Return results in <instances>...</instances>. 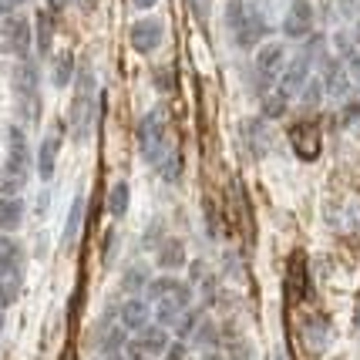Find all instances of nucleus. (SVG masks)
I'll use <instances>...</instances> for the list:
<instances>
[{"label": "nucleus", "instance_id": "1", "mask_svg": "<svg viewBox=\"0 0 360 360\" xmlns=\"http://www.w3.org/2000/svg\"><path fill=\"white\" fill-rule=\"evenodd\" d=\"M148 300H152V307H155V314H158V327L169 330L172 323H179L182 314L188 310L192 286L172 280V276H162V280L148 283Z\"/></svg>", "mask_w": 360, "mask_h": 360}, {"label": "nucleus", "instance_id": "2", "mask_svg": "<svg viewBox=\"0 0 360 360\" xmlns=\"http://www.w3.org/2000/svg\"><path fill=\"white\" fill-rule=\"evenodd\" d=\"M24 182H27V141H24L20 128H11V152H7V162L0 169V192L14 199L24 188Z\"/></svg>", "mask_w": 360, "mask_h": 360}, {"label": "nucleus", "instance_id": "3", "mask_svg": "<svg viewBox=\"0 0 360 360\" xmlns=\"http://www.w3.org/2000/svg\"><path fill=\"white\" fill-rule=\"evenodd\" d=\"M226 20H229V31H233V37H236V44L239 47L259 44V41H263V34H266V24H263V17L256 14V7L239 4V0L229 4Z\"/></svg>", "mask_w": 360, "mask_h": 360}, {"label": "nucleus", "instance_id": "4", "mask_svg": "<svg viewBox=\"0 0 360 360\" xmlns=\"http://www.w3.org/2000/svg\"><path fill=\"white\" fill-rule=\"evenodd\" d=\"M14 94H17V108L24 115V122H37L41 94H37V68L31 61H20L14 68Z\"/></svg>", "mask_w": 360, "mask_h": 360}, {"label": "nucleus", "instance_id": "5", "mask_svg": "<svg viewBox=\"0 0 360 360\" xmlns=\"http://www.w3.org/2000/svg\"><path fill=\"white\" fill-rule=\"evenodd\" d=\"M169 347H172L169 330L165 327H145V330H139V337L125 347V354L135 360H162L169 354Z\"/></svg>", "mask_w": 360, "mask_h": 360}, {"label": "nucleus", "instance_id": "6", "mask_svg": "<svg viewBox=\"0 0 360 360\" xmlns=\"http://www.w3.org/2000/svg\"><path fill=\"white\" fill-rule=\"evenodd\" d=\"M139 145H141V155L148 158V162H158L162 148H165V122H162V115H158V111H148V115L141 118Z\"/></svg>", "mask_w": 360, "mask_h": 360}, {"label": "nucleus", "instance_id": "7", "mask_svg": "<svg viewBox=\"0 0 360 360\" xmlns=\"http://www.w3.org/2000/svg\"><path fill=\"white\" fill-rule=\"evenodd\" d=\"M31 47V31H27V20L24 17L11 14L0 24V51H11L17 58H24Z\"/></svg>", "mask_w": 360, "mask_h": 360}, {"label": "nucleus", "instance_id": "8", "mask_svg": "<svg viewBox=\"0 0 360 360\" xmlns=\"http://www.w3.org/2000/svg\"><path fill=\"white\" fill-rule=\"evenodd\" d=\"M290 141H293V148H297V155L303 162H314L320 155L323 135H320V125H314V122H297L290 128Z\"/></svg>", "mask_w": 360, "mask_h": 360}, {"label": "nucleus", "instance_id": "9", "mask_svg": "<svg viewBox=\"0 0 360 360\" xmlns=\"http://www.w3.org/2000/svg\"><path fill=\"white\" fill-rule=\"evenodd\" d=\"M71 135L78 141H84L91 135L94 125V94H75V105H71Z\"/></svg>", "mask_w": 360, "mask_h": 360}, {"label": "nucleus", "instance_id": "10", "mask_svg": "<svg viewBox=\"0 0 360 360\" xmlns=\"http://www.w3.org/2000/svg\"><path fill=\"white\" fill-rule=\"evenodd\" d=\"M310 27H314V7L307 0H293L286 11V20H283V34L297 41V37H307Z\"/></svg>", "mask_w": 360, "mask_h": 360}, {"label": "nucleus", "instance_id": "11", "mask_svg": "<svg viewBox=\"0 0 360 360\" xmlns=\"http://www.w3.org/2000/svg\"><path fill=\"white\" fill-rule=\"evenodd\" d=\"M300 333H303V344L310 347L314 354H320V350L330 344V320L323 314H310L307 320H303Z\"/></svg>", "mask_w": 360, "mask_h": 360}, {"label": "nucleus", "instance_id": "12", "mask_svg": "<svg viewBox=\"0 0 360 360\" xmlns=\"http://www.w3.org/2000/svg\"><path fill=\"white\" fill-rule=\"evenodd\" d=\"M158 44H162V24L158 20H139V24H131V47L135 51L148 54Z\"/></svg>", "mask_w": 360, "mask_h": 360}, {"label": "nucleus", "instance_id": "13", "mask_svg": "<svg viewBox=\"0 0 360 360\" xmlns=\"http://www.w3.org/2000/svg\"><path fill=\"white\" fill-rule=\"evenodd\" d=\"M286 286H290L293 300H303L307 293H310V280H307V259H303V252H293V256H290V266H286Z\"/></svg>", "mask_w": 360, "mask_h": 360}, {"label": "nucleus", "instance_id": "14", "mask_svg": "<svg viewBox=\"0 0 360 360\" xmlns=\"http://www.w3.org/2000/svg\"><path fill=\"white\" fill-rule=\"evenodd\" d=\"M58 148H61V131H51L44 139V145H41V155H37V172H41V179H51V175H54Z\"/></svg>", "mask_w": 360, "mask_h": 360}, {"label": "nucleus", "instance_id": "15", "mask_svg": "<svg viewBox=\"0 0 360 360\" xmlns=\"http://www.w3.org/2000/svg\"><path fill=\"white\" fill-rule=\"evenodd\" d=\"M148 327V307L141 303V300H128L125 307H122V330H145Z\"/></svg>", "mask_w": 360, "mask_h": 360}, {"label": "nucleus", "instance_id": "16", "mask_svg": "<svg viewBox=\"0 0 360 360\" xmlns=\"http://www.w3.org/2000/svg\"><path fill=\"white\" fill-rule=\"evenodd\" d=\"M158 172H162L165 182H179V175H182V155H179V148H175L172 141L158 155Z\"/></svg>", "mask_w": 360, "mask_h": 360}, {"label": "nucleus", "instance_id": "17", "mask_svg": "<svg viewBox=\"0 0 360 360\" xmlns=\"http://www.w3.org/2000/svg\"><path fill=\"white\" fill-rule=\"evenodd\" d=\"M158 266H165V269L186 266V246H182L179 239H169V243H162V246H158Z\"/></svg>", "mask_w": 360, "mask_h": 360}, {"label": "nucleus", "instance_id": "18", "mask_svg": "<svg viewBox=\"0 0 360 360\" xmlns=\"http://www.w3.org/2000/svg\"><path fill=\"white\" fill-rule=\"evenodd\" d=\"M243 131H246V141H250L252 155H266L269 152V135H266V128H263V122L250 118V122L243 125Z\"/></svg>", "mask_w": 360, "mask_h": 360}, {"label": "nucleus", "instance_id": "19", "mask_svg": "<svg viewBox=\"0 0 360 360\" xmlns=\"http://www.w3.org/2000/svg\"><path fill=\"white\" fill-rule=\"evenodd\" d=\"M283 64V47L280 44H266L259 51V58H256V71L259 75H276Z\"/></svg>", "mask_w": 360, "mask_h": 360}, {"label": "nucleus", "instance_id": "20", "mask_svg": "<svg viewBox=\"0 0 360 360\" xmlns=\"http://www.w3.org/2000/svg\"><path fill=\"white\" fill-rule=\"evenodd\" d=\"M20 216H24V205L11 195H0V229H17Z\"/></svg>", "mask_w": 360, "mask_h": 360}, {"label": "nucleus", "instance_id": "21", "mask_svg": "<svg viewBox=\"0 0 360 360\" xmlns=\"http://www.w3.org/2000/svg\"><path fill=\"white\" fill-rule=\"evenodd\" d=\"M327 91L333 94V98H347V94H350V78H347V68H340V64H330Z\"/></svg>", "mask_w": 360, "mask_h": 360}, {"label": "nucleus", "instance_id": "22", "mask_svg": "<svg viewBox=\"0 0 360 360\" xmlns=\"http://www.w3.org/2000/svg\"><path fill=\"white\" fill-rule=\"evenodd\" d=\"M51 41H54V14L41 11L37 14V47H41V54L51 51Z\"/></svg>", "mask_w": 360, "mask_h": 360}, {"label": "nucleus", "instance_id": "23", "mask_svg": "<svg viewBox=\"0 0 360 360\" xmlns=\"http://www.w3.org/2000/svg\"><path fill=\"white\" fill-rule=\"evenodd\" d=\"M71 75H75V54L61 51V54L54 58V84H58V88H64V84L71 81Z\"/></svg>", "mask_w": 360, "mask_h": 360}, {"label": "nucleus", "instance_id": "24", "mask_svg": "<svg viewBox=\"0 0 360 360\" xmlns=\"http://www.w3.org/2000/svg\"><path fill=\"white\" fill-rule=\"evenodd\" d=\"M307 81V61H297L286 75H283V94H290V91H300V84Z\"/></svg>", "mask_w": 360, "mask_h": 360}, {"label": "nucleus", "instance_id": "25", "mask_svg": "<svg viewBox=\"0 0 360 360\" xmlns=\"http://www.w3.org/2000/svg\"><path fill=\"white\" fill-rule=\"evenodd\" d=\"M81 219H84V199H75L71 216H68V229H64V243H75V236L81 229Z\"/></svg>", "mask_w": 360, "mask_h": 360}, {"label": "nucleus", "instance_id": "26", "mask_svg": "<svg viewBox=\"0 0 360 360\" xmlns=\"http://www.w3.org/2000/svg\"><path fill=\"white\" fill-rule=\"evenodd\" d=\"M108 209H111V216H125V209H128V186L125 182H118V186L111 188Z\"/></svg>", "mask_w": 360, "mask_h": 360}, {"label": "nucleus", "instance_id": "27", "mask_svg": "<svg viewBox=\"0 0 360 360\" xmlns=\"http://www.w3.org/2000/svg\"><path fill=\"white\" fill-rule=\"evenodd\" d=\"M263 111H266V118H280L283 111H286V94H283V91L266 94V101H263Z\"/></svg>", "mask_w": 360, "mask_h": 360}, {"label": "nucleus", "instance_id": "28", "mask_svg": "<svg viewBox=\"0 0 360 360\" xmlns=\"http://www.w3.org/2000/svg\"><path fill=\"white\" fill-rule=\"evenodd\" d=\"M139 286H145V269L135 266V269H128L125 273V290L131 293V290H139Z\"/></svg>", "mask_w": 360, "mask_h": 360}, {"label": "nucleus", "instance_id": "29", "mask_svg": "<svg viewBox=\"0 0 360 360\" xmlns=\"http://www.w3.org/2000/svg\"><path fill=\"white\" fill-rule=\"evenodd\" d=\"M320 94H323V84H320V81H310V84H307V98H303V105H307V108H314L316 101H320Z\"/></svg>", "mask_w": 360, "mask_h": 360}, {"label": "nucleus", "instance_id": "30", "mask_svg": "<svg viewBox=\"0 0 360 360\" xmlns=\"http://www.w3.org/2000/svg\"><path fill=\"white\" fill-rule=\"evenodd\" d=\"M122 344H125V333H122V330H111V333H108V340H101V347H105L108 354H111V350H118Z\"/></svg>", "mask_w": 360, "mask_h": 360}, {"label": "nucleus", "instance_id": "31", "mask_svg": "<svg viewBox=\"0 0 360 360\" xmlns=\"http://www.w3.org/2000/svg\"><path fill=\"white\" fill-rule=\"evenodd\" d=\"M195 340H199L202 347H209V340H216V327H212V323H202L199 333H195Z\"/></svg>", "mask_w": 360, "mask_h": 360}, {"label": "nucleus", "instance_id": "32", "mask_svg": "<svg viewBox=\"0 0 360 360\" xmlns=\"http://www.w3.org/2000/svg\"><path fill=\"white\" fill-rule=\"evenodd\" d=\"M162 360H186V347H182V344H172V347H169V354H165Z\"/></svg>", "mask_w": 360, "mask_h": 360}, {"label": "nucleus", "instance_id": "33", "mask_svg": "<svg viewBox=\"0 0 360 360\" xmlns=\"http://www.w3.org/2000/svg\"><path fill=\"white\" fill-rule=\"evenodd\" d=\"M20 4H24V0H0V14L11 17V14L17 11V7H20Z\"/></svg>", "mask_w": 360, "mask_h": 360}, {"label": "nucleus", "instance_id": "34", "mask_svg": "<svg viewBox=\"0 0 360 360\" xmlns=\"http://www.w3.org/2000/svg\"><path fill=\"white\" fill-rule=\"evenodd\" d=\"M350 71H354V78L360 81V58H357V54H354V58H350Z\"/></svg>", "mask_w": 360, "mask_h": 360}, {"label": "nucleus", "instance_id": "35", "mask_svg": "<svg viewBox=\"0 0 360 360\" xmlns=\"http://www.w3.org/2000/svg\"><path fill=\"white\" fill-rule=\"evenodd\" d=\"M47 4H51V14H54V11H64V7H68V0H47Z\"/></svg>", "mask_w": 360, "mask_h": 360}, {"label": "nucleus", "instance_id": "36", "mask_svg": "<svg viewBox=\"0 0 360 360\" xmlns=\"http://www.w3.org/2000/svg\"><path fill=\"white\" fill-rule=\"evenodd\" d=\"M152 4H155V0H135V7H141V11H145V7H152Z\"/></svg>", "mask_w": 360, "mask_h": 360}, {"label": "nucleus", "instance_id": "37", "mask_svg": "<svg viewBox=\"0 0 360 360\" xmlns=\"http://www.w3.org/2000/svg\"><path fill=\"white\" fill-rule=\"evenodd\" d=\"M7 303H11V297H7V293H4V290H0V310H4V307H7Z\"/></svg>", "mask_w": 360, "mask_h": 360}, {"label": "nucleus", "instance_id": "38", "mask_svg": "<svg viewBox=\"0 0 360 360\" xmlns=\"http://www.w3.org/2000/svg\"><path fill=\"white\" fill-rule=\"evenodd\" d=\"M91 4L94 0H81V7H84V11H91Z\"/></svg>", "mask_w": 360, "mask_h": 360}, {"label": "nucleus", "instance_id": "39", "mask_svg": "<svg viewBox=\"0 0 360 360\" xmlns=\"http://www.w3.org/2000/svg\"><path fill=\"white\" fill-rule=\"evenodd\" d=\"M202 360H222V357H219V354H205Z\"/></svg>", "mask_w": 360, "mask_h": 360}, {"label": "nucleus", "instance_id": "40", "mask_svg": "<svg viewBox=\"0 0 360 360\" xmlns=\"http://www.w3.org/2000/svg\"><path fill=\"white\" fill-rule=\"evenodd\" d=\"M61 360H71V354H64V357H61Z\"/></svg>", "mask_w": 360, "mask_h": 360}, {"label": "nucleus", "instance_id": "41", "mask_svg": "<svg viewBox=\"0 0 360 360\" xmlns=\"http://www.w3.org/2000/svg\"><path fill=\"white\" fill-rule=\"evenodd\" d=\"M0 327H4V314H0Z\"/></svg>", "mask_w": 360, "mask_h": 360}, {"label": "nucleus", "instance_id": "42", "mask_svg": "<svg viewBox=\"0 0 360 360\" xmlns=\"http://www.w3.org/2000/svg\"><path fill=\"white\" fill-rule=\"evenodd\" d=\"M276 360H286V357H283V354H280V357H276Z\"/></svg>", "mask_w": 360, "mask_h": 360}, {"label": "nucleus", "instance_id": "43", "mask_svg": "<svg viewBox=\"0 0 360 360\" xmlns=\"http://www.w3.org/2000/svg\"><path fill=\"white\" fill-rule=\"evenodd\" d=\"M333 360H344V357H333Z\"/></svg>", "mask_w": 360, "mask_h": 360}]
</instances>
